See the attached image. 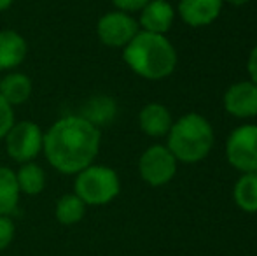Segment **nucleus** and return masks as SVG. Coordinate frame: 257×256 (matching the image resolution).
Wrapping results in <instances>:
<instances>
[{"instance_id": "nucleus-1", "label": "nucleus", "mask_w": 257, "mask_h": 256, "mask_svg": "<svg viewBox=\"0 0 257 256\" xmlns=\"http://www.w3.org/2000/svg\"><path fill=\"white\" fill-rule=\"evenodd\" d=\"M100 128L79 114L56 120L44 133V151L49 165L61 174H79L95 161L100 151Z\"/></svg>"}, {"instance_id": "nucleus-2", "label": "nucleus", "mask_w": 257, "mask_h": 256, "mask_svg": "<svg viewBox=\"0 0 257 256\" xmlns=\"http://www.w3.org/2000/svg\"><path fill=\"white\" fill-rule=\"evenodd\" d=\"M122 58L137 75L151 81L168 77L177 67V51L172 42L165 35L144 30L122 48Z\"/></svg>"}, {"instance_id": "nucleus-3", "label": "nucleus", "mask_w": 257, "mask_h": 256, "mask_svg": "<svg viewBox=\"0 0 257 256\" xmlns=\"http://www.w3.org/2000/svg\"><path fill=\"white\" fill-rule=\"evenodd\" d=\"M213 146V128L210 121L198 113L184 114L168 132V147L177 161L196 163L208 156Z\"/></svg>"}, {"instance_id": "nucleus-4", "label": "nucleus", "mask_w": 257, "mask_h": 256, "mask_svg": "<svg viewBox=\"0 0 257 256\" xmlns=\"http://www.w3.org/2000/svg\"><path fill=\"white\" fill-rule=\"evenodd\" d=\"M121 192V181L114 168L107 165H95L82 168L75 174V195L86 205L110 204Z\"/></svg>"}, {"instance_id": "nucleus-5", "label": "nucleus", "mask_w": 257, "mask_h": 256, "mask_svg": "<svg viewBox=\"0 0 257 256\" xmlns=\"http://www.w3.org/2000/svg\"><path fill=\"white\" fill-rule=\"evenodd\" d=\"M4 139H6L7 154L20 163L34 161L42 153V146H44V132L34 121L14 123Z\"/></svg>"}, {"instance_id": "nucleus-6", "label": "nucleus", "mask_w": 257, "mask_h": 256, "mask_svg": "<svg viewBox=\"0 0 257 256\" xmlns=\"http://www.w3.org/2000/svg\"><path fill=\"white\" fill-rule=\"evenodd\" d=\"M227 161L241 174L257 172V125H241L226 142Z\"/></svg>"}, {"instance_id": "nucleus-7", "label": "nucleus", "mask_w": 257, "mask_h": 256, "mask_svg": "<svg viewBox=\"0 0 257 256\" xmlns=\"http://www.w3.org/2000/svg\"><path fill=\"white\" fill-rule=\"evenodd\" d=\"M139 170L142 179L149 186H165L177 174V158L172 151L161 144L147 147L139 161Z\"/></svg>"}, {"instance_id": "nucleus-8", "label": "nucleus", "mask_w": 257, "mask_h": 256, "mask_svg": "<svg viewBox=\"0 0 257 256\" xmlns=\"http://www.w3.org/2000/svg\"><path fill=\"white\" fill-rule=\"evenodd\" d=\"M140 32L139 21L128 13L112 11L103 14L96 23L98 39L107 48H124L130 44L133 37Z\"/></svg>"}, {"instance_id": "nucleus-9", "label": "nucleus", "mask_w": 257, "mask_h": 256, "mask_svg": "<svg viewBox=\"0 0 257 256\" xmlns=\"http://www.w3.org/2000/svg\"><path fill=\"white\" fill-rule=\"evenodd\" d=\"M224 109L234 118L257 116V84L252 81H238L224 93Z\"/></svg>"}, {"instance_id": "nucleus-10", "label": "nucleus", "mask_w": 257, "mask_h": 256, "mask_svg": "<svg viewBox=\"0 0 257 256\" xmlns=\"http://www.w3.org/2000/svg\"><path fill=\"white\" fill-rule=\"evenodd\" d=\"M175 20V9L168 0H151L142 11H140L139 27L144 32L165 35L172 28Z\"/></svg>"}, {"instance_id": "nucleus-11", "label": "nucleus", "mask_w": 257, "mask_h": 256, "mask_svg": "<svg viewBox=\"0 0 257 256\" xmlns=\"http://www.w3.org/2000/svg\"><path fill=\"white\" fill-rule=\"evenodd\" d=\"M224 0H180L179 16L189 27H206L219 18Z\"/></svg>"}, {"instance_id": "nucleus-12", "label": "nucleus", "mask_w": 257, "mask_h": 256, "mask_svg": "<svg viewBox=\"0 0 257 256\" xmlns=\"http://www.w3.org/2000/svg\"><path fill=\"white\" fill-rule=\"evenodd\" d=\"M28 55L27 39L16 30H0V70H14Z\"/></svg>"}, {"instance_id": "nucleus-13", "label": "nucleus", "mask_w": 257, "mask_h": 256, "mask_svg": "<svg viewBox=\"0 0 257 256\" xmlns=\"http://www.w3.org/2000/svg\"><path fill=\"white\" fill-rule=\"evenodd\" d=\"M139 125L146 135L163 137L168 135L173 120L170 111L163 104H147L139 114Z\"/></svg>"}, {"instance_id": "nucleus-14", "label": "nucleus", "mask_w": 257, "mask_h": 256, "mask_svg": "<svg viewBox=\"0 0 257 256\" xmlns=\"http://www.w3.org/2000/svg\"><path fill=\"white\" fill-rule=\"evenodd\" d=\"M0 97L13 107L23 106L32 97V79L23 72H7L0 79Z\"/></svg>"}, {"instance_id": "nucleus-15", "label": "nucleus", "mask_w": 257, "mask_h": 256, "mask_svg": "<svg viewBox=\"0 0 257 256\" xmlns=\"http://www.w3.org/2000/svg\"><path fill=\"white\" fill-rule=\"evenodd\" d=\"M115 114H117V104H115V100L107 95H96L91 97L82 106L79 116H82L86 121L95 125L96 128H102L105 125L114 121Z\"/></svg>"}, {"instance_id": "nucleus-16", "label": "nucleus", "mask_w": 257, "mask_h": 256, "mask_svg": "<svg viewBox=\"0 0 257 256\" xmlns=\"http://www.w3.org/2000/svg\"><path fill=\"white\" fill-rule=\"evenodd\" d=\"M20 195L16 172L0 165V216H11L18 211Z\"/></svg>"}, {"instance_id": "nucleus-17", "label": "nucleus", "mask_w": 257, "mask_h": 256, "mask_svg": "<svg viewBox=\"0 0 257 256\" xmlns=\"http://www.w3.org/2000/svg\"><path fill=\"white\" fill-rule=\"evenodd\" d=\"M16 181L20 192L25 195H32V197L42 193L46 188V174L41 165H37L35 161L21 163V167L16 172Z\"/></svg>"}, {"instance_id": "nucleus-18", "label": "nucleus", "mask_w": 257, "mask_h": 256, "mask_svg": "<svg viewBox=\"0 0 257 256\" xmlns=\"http://www.w3.org/2000/svg\"><path fill=\"white\" fill-rule=\"evenodd\" d=\"M236 205L245 212H257V172H245L233 190Z\"/></svg>"}, {"instance_id": "nucleus-19", "label": "nucleus", "mask_w": 257, "mask_h": 256, "mask_svg": "<svg viewBox=\"0 0 257 256\" xmlns=\"http://www.w3.org/2000/svg\"><path fill=\"white\" fill-rule=\"evenodd\" d=\"M86 207L88 205L81 200L75 193H67L58 200L56 209H54V216H56L58 223L65 226L77 225L79 221H82L86 214Z\"/></svg>"}, {"instance_id": "nucleus-20", "label": "nucleus", "mask_w": 257, "mask_h": 256, "mask_svg": "<svg viewBox=\"0 0 257 256\" xmlns=\"http://www.w3.org/2000/svg\"><path fill=\"white\" fill-rule=\"evenodd\" d=\"M14 123H16V120H14V107L9 106L0 97V139H4L7 135V132L13 128Z\"/></svg>"}, {"instance_id": "nucleus-21", "label": "nucleus", "mask_w": 257, "mask_h": 256, "mask_svg": "<svg viewBox=\"0 0 257 256\" xmlns=\"http://www.w3.org/2000/svg\"><path fill=\"white\" fill-rule=\"evenodd\" d=\"M16 233V226L11 216H0V251L11 246Z\"/></svg>"}, {"instance_id": "nucleus-22", "label": "nucleus", "mask_w": 257, "mask_h": 256, "mask_svg": "<svg viewBox=\"0 0 257 256\" xmlns=\"http://www.w3.org/2000/svg\"><path fill=\"white\" fill-rule=\"evenodd\" d=\"M151 0H112L117 11H122V13H137V11H142L144 7L149 4Z\"/></svg>"}, {"instance_id": "nucleus-23", "label": "nucleus", "mask_w": 257, "mask_h": 256, "mask_svg": "<svg viewBox=\"0 0 257 256\" xmlns=\"http://www.w3.org/2000/svg\"><path fill=\"white\" fill-rule=\"evenodd\" d=\"M247 70L250 74V81L257 84V46L250 51V56H248L247 62Z\"/></svg>"}, {"instance_id": "nucleus-24", "label": "nucleus", "mask_w": 257, "mask_h": 256, "mask_svg": "<svg viewBox=\"0 0 257 256\" xmlns=\"http://www.w3.org/2000/svg\"><path fill=\"white\" fill-rule=\"evenodd\" d=\"M13 2L14 0H0V13L6 11V9H9V7L13 6Z\"/></svg>"}, {"instance_id": "nucleus-25", "label": "nucleus", "mask_w": 257, "mask_h": 256, "mask_svg": "<svg viewBox=\"0 0 257 256\" xmlns=\"http://www.w3.org/2000/svg\"><path fill=\"white\" fill-rule=\"evenodd\" d=\"M224 2L233 4V6H245V4H248L250 0H224Z\"/></svg>"}]
</instances>
